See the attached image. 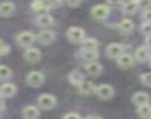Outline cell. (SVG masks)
Returning a JSON list of instances; mask_svg holds the SVG:
<instances>
[{
    "label": "cell",
    "mask_w": 151,
    "mask_h": 119,
    "mask_svg": "<svg viewBox=\"0 0 151 119\" xmlns=\"http://www.w3.org/2000/svg\"><path fill=\"white\" fill-rule=\"evenodd\" d=\"M37 102H38L40 107L43 108V110H51V108H54L56 106V98L54 95H51V94L44 93V94L40 95Z\"/></svg>",
    "instance_id": "5b68a950"
},
{
    "label": "cell",
    "mask_w": 151,
    "mask_h": 119,
    "mask_svg": "<svg viewBox=\"0 0 151 119\" xmlns=\"http://www.w3.org/2000/svg\"><path fill=\"white\" fill-rule=\"evenodd\" d=\"M138 115L143 119H149L151 117V105L150 104H145L142 106H138Z\"/></svg>",
    "instance_id": "44dd1931"
},
{
    "label": "cell",
    "mask_w": 151,
    "mask_h": 119,
    "mask_svg": "<svg viewBox=\"0 0 151 119\" xmlns=\"http://www.w3.org/2000/svg\"><path fill=\"white\" fill-rule=\"evenodd\" d=\"M139 9V3L136 1V0H132V1H127L125 4H123V13L131 16L134 14Z\"/></svg>",
    "instance_id": "9a60e30c"
},
{
    "label": "cell",
    "mask_w": 151,
    "mask_h": 119,
    "mask_svg": "<svg viewBox=\"0 0 151 119\" xmlns=\"http://www.w3.org/2000/svg\"><path fill=\"white\" fill-rule=\"evenodd\" d=\"M134 27V24L131 19H124L120 24H119V30L123 33H130Z\"/></svg>",
    "instance_id": "cb8c5ba5"
},
{
    "label": "cell",
    "mask_w": 151,
    "mask_h": 119,
    "mask_svg": "<svg viewBox=\"0 0 151 119\" xmlns=\"http://www.w3.org/2000/svg\"><path fill=\"white\" fill-rule=\"evenodd\" d=\"M140 81L143 85L151 87V73H144L140 75Z\"/></svg>",
    "instance_id": "4316f807"
},
{
    "label": "cell",
    "mask_w": 151,
    "mask_h": 119,
    "mask_svg": "<svg viewBox=\"0 0 151 119\" xmlns=\"http://www.w3.org/2000/svg\"><path fill=\"white\" fill-rule=\"evenodd\" d=\"M86 119H101V118L98 117V115H89V117H87Z\"/></svg>",
    "instance_id": "e575fe53"
},
{
    "label": "cell",
    "mask_w": 151,
    "mask_h": 119,
    "mask_svg": "<svg viewBox=\"0 0 151 119\" xmlns=\"http://www.w3.org/2000/svg\"><path fill=\"white\" fill-rule=\"evenodd\" d=\"M149 101H150V97L145 92H137L132 97V102L134 105H137V106H142V105L149 104Z\"/></svg>",
    "instance_id": "4fadbf2b"
},
{
    "label": "cell",
    "mask_w": 151,
    "mask_h": 119,
    "mask_svg": "<svg viewBox=\"0 0 151 119\" xmlns=\"http://www.w3.org/2000/svg\"><path fill=\"white\" fill-rule=\"evenodd\" d=\"M31 7H32V10L35 12H45V11H49L50 5L45 4L43 1H33L31 4Z\"/></svg>",
    "instance_id": "d4e9b609"
},
{
    "label": "cell",
    "mask_w": 151,
    "mask_h": 119,
    "mask_svg": "<svg viewBox=\"0 0 151 119\" xmlns=\"http://www.w3.org/2000/svg\"><path fill=\"white\" fill-rule=\"evenodd\" d=\"M63 119H81V117L75 112H69L63 117Z\"/></svg>",
    "instance_id": "4dcf8cb0"
},
{
    "label": "cell",
    "mask_w": 151,
    "mask_h": 119,
    "mask_svg": "<svg viewBox=\"0 0 151 119\" xmlns=\"http://www.w3.org/2000/svg\"><path fill=\"white\" fill-rule=\"evenodd\" d=\"M134 58L138 62H145L150 58V53L146 47H139L134 53Z\"/></svg>",
    "instance_id": "e0dca14e"
},
{
    "label": "cell",
    "mask_w": 151,
    "mask_h": 119,
    "mask_svg": "<svg viewBox=\"0 0 151 119\" xmlns=\"http://www.w3.org/2000/svg\"><path fill=\"white\" fill-rule=\"evenodd\" d=\"M149 119H151V117H150V118H149Z\"/></svg>",
    "instance_id": "8d00e7d4"
},
{
    "label": "cell",
    "mask_w": 151,
    "mask_h": 119,
    "mask_svg": "<svg viewBox=\"0 0 151 119\" xmlns=\"http://www.w3.org/2000/svg\"><path fill=\"white\" fill-rule=\"evenodd\" d=\"M109 14V7L107 5H95L92 9V16L95 19H105Z\"/></svg>",
    "instance_id": "ba28073f"
},
{
    "label": "cell",
    "mask_w": 151,
    "mask_h": 119,
    "mask_svg": "<svg viewBox=\"0 0 151 119\" xmlns=\"http://www.w3.org/2000/svg\"><path fill=\"white\" fill-rule=\"evenodd\" d=\"M140 31L145 36L151 35V23H143L142 26H140Z\"/></svg>",
    "instance_id": "83f0119b"
},
{
    "label": "cell",
    "mask_w": 151,
    "mask_h": 119,
    "mask_svg": "<svg viewBox=\"0 0 151 119\" xmlns=\"http://www.w3.org/2000/svg\"><path fill=\"white\" fill-rule=\"evenodd\" d=\"M12 75V70L10 69V67L5 66V64H0V80H7Z\"/></svg>",
    "instance_id": "484cf974"
},
{
    "label": "cell",
    "mask_w": 151,
    "mask_h": 119,
    "mask_svg": "<svg viewBox=\"0 0 151 119\" xmlns=\"http://www.w3.org/2000/svg\"><path fill=\"white\" fill-rule=\"evenodd\" d=\"M67 38L73 43H82L85 41V31L81 27L71 26L67 31Z\"/></svg>",
    "instance_id": "7a4b0ae2"
},
{
    "label": "cell",
    "mask_w": 151,
    "mask_h": 119,
    "mask_svg": "<svg viewBox=\"0 0 151 119\" xmlns=\"http://www.w3.org/2000/svg\"><path fill=\"white\" fill-rule=\"evenodd\" d=\"M26 82L29 86L31 87H40L43 85L44 82V75L41 71H37V70H32L27 74L26 76Z\"/></svg>",
    "instance_id": "3957f363"
},
{
    "label": "cell",
    "mask_w": 151,
    "mask_h": 119,
    "mask_svg": "<svg viewBox=\"0 0 151 119\" xmlns=\"http://www.w3.org/2000/svg\"><path fill=\"white\" fill-rule=\"evenodd\" d=\"M81 56L85 61H87V63H89V62L96 61V58L99 57V53L98 51H89V50H81Z\"/></svg>",
    "instance_id": "7402d4cb"
},
{
    "label": "cell",
    "mask_w": 151,
    "mask_h": 119,
    "mask_svg": "<svg viewBox=\"0 0 151 119\" xmlns=\"http://www.w3.org/2000/svg\"><path fill=\"white\" fill-rule=\"evenodd\" d=\"M145 47L146 48H151V35L145 36Z\"/></svg>",
    "instance_id": "836d02e7"
},
{
    "label": "cell",
    "mask_w": 151,
    "mask_h": 119,
    "mask_svg": "<svg viewBox=\"0 0 151 119\" xmlns=\"http://www.w3.org/2000/svg\"><path fill=\"white\" fill-rule=\"evenodd\" d=\"M67 5H68L69 7H78V6L81 5V1H68Z\"/></svg>",
    "instance_id": "d6a6232c"
},
{
    "label": "cell",
    "mask_w": 151,
    "mask_h": 119,
    "mask_svg": "<svg viewBox=\"0 0 151 119\" xmlns=\"http://www.w3.org/2000/svg\"><path fill=\"white\" fill-rule=\"evenodd\" d=\"M36 23L38 26L41 27H49L54 24V18L50 16V14H47V13H42L37 17L36 19Z\"/></svg>",
    "instance_id": "5bb4252c"
},
{
    "label": "cell",
    "mask_w": 151,
    "mask_h": 119,
    "mask_svg": "<svg viewBox=\"0 0 151 119\" xmlns=\"http://www.w3.org/2000/svg\"><path fill=\"white\" fill-rule=\"evenodd\" d=\"M17 93V88L12 84H4L0 86V95L3 98H12Z\"/></svg>",
    "instance_id": "7c38bea8"
},
{
    "label": "cell",
    "mask_w": 151,
    "mask_h": 119,
    "mask_svg": "<svg viewBox=\"0 0 151 119\" xmlns=\"http://www.w3.org/2000/svg\"><path fill=\"white\" fill-rule=\"evenodd\" d=\"M142 19L144 20V23H151V9L143 11V13H142Z\"/></svg>",
    "instance_id": "f1b7e54d"
},
{
    "label": "cell",
    "mask_w": 151,
    "mask_h": 119,
    "mask_svg": "<svg viewBox=\"0 0 151 119\" xmlns=\"http://www.w3.org/2000/svg\"><path fill=\"white\" fill-rule=\"evenodd\" d=\"M86 70L89 75H93V76H96L99 74H101L102 71V66L99 63V62H89L86 64Z\"/></svg>",
    "instance_id": "ac0fdd59"
},
{
    "label": "cell",
    "mask_w": 151,
    "mask_h": 119,
    "mask_svg": "<svg viewBox=\"0 0 151 119\" xmlns=\"http://www.w3.org/2000/svg\"><path fill=\"white\" fill-rule=\"evenodd\" d=\"M82 50H89V51H98V42L94 38H85L82 42Z\"/></svg>",
    "instance_id": "ffe728a7"
},
{
    "label": "cell",
    "mask_w": 151,
    "mask_h": 119,
    "mask_svg": "<svg viewBox=\"0 0 151 119\" xmlns=\"http://www.w3.org/2000/svg\"><path fill=\"white\" fill-rule=\"evenodd\" d=\"M123 54H124V47L119 43H111L106 49V55L113 60H118Z\"/></svg>",
    "instance_id": "8992f818"
},
{
    "label": "cell",
    "mask_w": 151,
    "mask_h": 119,
    "mask_svg": "<svg viewBox=\"0 0 151 119\" xmlns=\"http://www.w3.org/2000/svg\"><path fill=\"white\" fill-rule=\"evenodd\" d=\"M35 41H36V36L30 31H23V32L18 33L17 37H16L17 44L22 48H27L29 49V47H31Z\"/></svg>",
    "instance_id": "6da1fadb"
},
{
    "label": "cell",
    "mask_w": 151,
    "mask_h": 119,
    "mask_svg": "<svg viewBox=\"0 0 151 119\" xmlns=\"http://www.w3.org/2000/svg\"><path fill=\"white\" fill-rule=\"evenodd\" d=\"M138 3H139V7H143L144 10L151 9V1H138Z\"/></svg>",
    "instance_id": "1f68e13d"
},
{
    "label": "cell",
    "mask_w": 151,
    "mask_h": 119,
    "mask_svg": "<svg viewBox=\"0 0 151 119\" xmlns=\"http://www.w3.org/2000/svg\"><path fill=\"white\" fill-rule=\"evenodd\" d=\"M69 81H70L71 84H74V85L79 86V85L83 81V75H82L79 70H74V71H71V73L69 74Z\"/></svg>",
    "instance_id": "603a6c76"
},
{
    "label": "cell",
    "mask_w": 151,
    "mask_h": 119,
    "mask_svg": "<svg viewBox=\"0 0 151 119\" xmlns=\"http://www.w3.org/2000/svg\"><path fill=\"white\" fill-rule=\"evenodd\" d=\"M78 87H79L80 93L86 94V95H87V94H91V93H93V92H95V88H96L93 82L87 81V80H83Z\"/></svg>",
    "instance_id": "d6986e66"
},
{
    "label": "cell",
    "mask_w": 151,
    "mask_h": 119,
    "mask_svg": "<svg viewBox=\"0 0 151 119\" xmlns=\"http://www.w3.org/2000/svg\"><path fill=\"white\" fill-rule=\"evenodd\" d=\"M10 51V47L7 44H4L3 41L0 39V55H6Z\"/></svg>",
    "instance_id": "f546056e"
},
{
    "label": "cell",
    "mask_w": 151,
    "mask_h": 119,
    "mask_svg": "<svg viewBox=\"0 0 151 119\" xmlns=\"http://www.w3.org/2000/svg\"><path fill=\"white\" fill-rule=\"evenodd\" d=\"M98 98L102 99V100H108L113 97L114 94V89L111 85H107V84H102V85H99L96 88H95V92H94Z\"/></svg>",
    "instance_id": "277c9868"
},
{
    "label": "cell",
    "mask_w": 151,
    "mask_h": 119,
    "mask_svg": "<svg viewBox=\"0 0 151 119\" xmlns=\"http://www.w3.org/2000/svg\"><path fill=\"white\" fill-rule=\"evenodd\" d=\"M117 62H118V64H119L120 68L127 69V68H131V67L133 66V63H134V57H133L132 55H130V54H125V53H124V54L117 60Z\"/></svg>",
    "instance_id": "8fae6325"
},
{
    "label": "cell",
    "mask_w": 151,
    "mask_h": 119,
    "mask_svg": "<svg viewBox=\"0 0 151 119\" xmlns=\"http://www.w3.org/2000/svg\"><path fill=\"white\" fill-rule=\"evenodd\" d=\"M149 63H150V66H151V57H150V60H149Z\"/></svg>",
    "instance_id": "d590c367"
},
{
    "label": "cell",
    "mask_w": 151,
    "mask_h": 119,
    "mask_svg": "<svg viewBox=\"0 0 151 119\" xmlns=\"http://www.w3.org/2000/svg\"><path fill=\"white\" fill-rule=\"evenodd\" d=\"M40 115V110L35 106H26L23 108V117L25 119H37Z\"/></svg>",
    "instance_id": "2e32d148"
},
{
    "label": "cell",
    "mask_w": 151,
    "mask_h": 119,
    "mask_svg": "<svg viewBox=\"0 0 151 119\" xmlns=\"http://www.w3.org/2000/svg\"><path fill=\"white\" fill-rule=\"evenodd\" d=\"M36 38H37V41H38L41 44L48 45V44H50V43L54 42L55 33L51 30H43V31H41L38 35L36 36Z\"/></svg>",
    "instance_id": "52a82bcc"
},
{
    "label": "cell",
    "mask_w": 151,
    "mask_h": 119,
    "mask_svg": "<svg viewBox=\"0 0 151 119\" xmlns=\"http://www.w3.org/2000/svg\"><path fill=\"white\" fill-rule=\"evenodd\" d=\"M24 57L30 63H37V62L41 60L42 54H41V51L38 49H36V48H29V49L25 50Z\"/></svg>",
    "instance_id": "9c48e42d"
},
{
    "label": "cell",
    "mask_w": 151,
    "mask_h": 119,
    "mask_svg": "<svg viewBox=\"0 0 151 119\" xmlns=\"http://www.w3.org/2000/svg\"><path fill=\"white\" fill-rule=\"evenodd\" d=\"M16 11V5L10 1L0 3V16L1 17H11Z\"/></svg>",
    "instance_id": "30bf717a"
}]
</instances>
